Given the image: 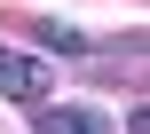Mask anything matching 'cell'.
<instances>
[{
  "label": "cell",
  "instance_id": "7a4b0ae2",
  "mask_svg": "<svg viewBox=\"0 0 150 134\" xmlns=\"http://www.w3.org/2000/svg\"><path fill=\"white\" fill-rule=\"evenodd\" d=\"M32 111H40V134H111L95 103H32Z\"/></svg>",
  "mask_w": 150,
  "mask_h": 134
},
{
  "label": "cell",
  "instance_id": "6da1fadb",
  "mask_svg": "<svg viewBox=\"0 0 150 134\" xmlns=\"http://www.w3.org/2000/svg\"><path fill=\"white\" fill-rule=\"evenodd\" d=\"M47 87H55L47 55H16V47H0V95H8V103H47Z\"/></svg>",
  "mask_w": 150,
  "mask_h": 134
},
{
  "label": "cell",
  "instance_id": "277c9868",
  "mask_svg": "<svg viewBox=\"0 0 150 134\" xmlns=\"http://www.w3.org/2000/svg\"><path fill=\"white\" fill-rule=\"evenodd\" d=\"M127 134H150V103H142V95L127 103Z\"/></svg>",
  "mask_w": 150,
  "mask_h": 134
},
{
  "label": "cell",
  "instance_id": "3957f363",
  "mask_svg": "<svg viewBox=\"0 0 150 134\" xmlns=\"http://www.w3.org/2000/svg\"><path fill=\"white\" fill-rule=\"evenodd\" d=\"M32 39H40V47H55L63 63H87V32H71V24H32Z\"/></svg>",
  "mask_w": 150,
  "mask_h": 134
}]
</instances>
